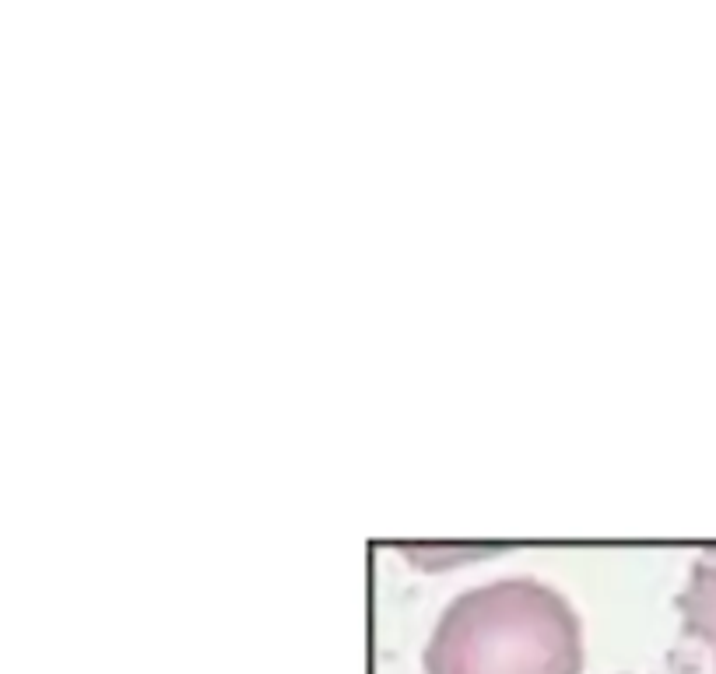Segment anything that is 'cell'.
Masks as SVG:
<instances>
[{
  "instance_id": "7a4b0ae2",
  "label": "cell",
  "mask_w": 716,
  "mask_h": 674,
  "mask_svg": "<svg viewBox=\"0 0 716 674\" xmlns=\"http://www.w3.org/2000/svg\"><path fill=\"white\" fill-rule=\"evenodd\" d=\"M681 629L688 639H699L713 650V674H716V548L699 555V562L688 573L685 590L678 594Z\"/></svg>"
},
{
  "instance_id": "6da1fadb",
  "label": "cell",
  "mask_w": 716,
  "mask_h": 674,
  "mask_svg": "<svg viewBox=\"0 0 716 674\" xmlns=\"http://www.w3.org/2000/svg\"><path fill=\"white\" fill-rule=\"evenodd\" d=\"M573 604L534 576H502L457 594L425 646V674H583Z\"/></svg>"
}]
</instances>
